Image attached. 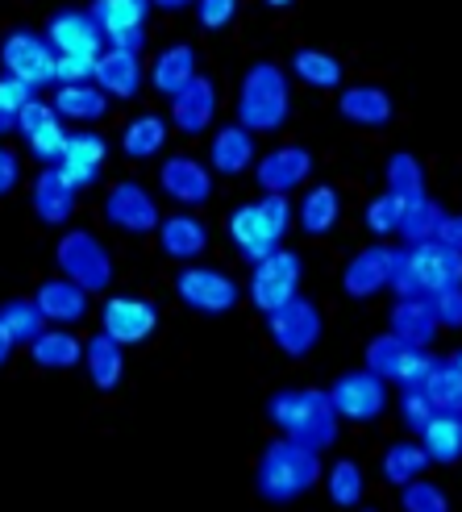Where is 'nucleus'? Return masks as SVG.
<instances>
[{
    "label": "nucleus",
    "instance_id": "obj_32",
    "mask_svg": "<svg viewBox=\"0 0 462 512\" xmlns=\"http://www.w3.org/2000/svg\"><path fill=\"white\" fill-rule=\"evenodd\" d=\"M84 363H88V375H92V388H100V392H113L121 383V375H125L121 342H113L105 329H100L92 342H84Z\"/></svg>",
    "mask_w": 462,
    "mask_h": 512
},
{
    "label": "nucleus",
    "instance_id": "obj_54",
    "mask_svg": "<svg viewBox=\"0 0 462 512\" xmlns=\"http://www.w3.org/2000/svg\"><path fill=\"white\" fill-rule=\"evenodd\" d=\"M21 179V159L13 155L9 146H0V196H9Z\"/></svg>",
    "mask_w": 462,
    "mask_h": 512
},
{
    "label": "nucleus",
    "instance_id": "obj_20",
    "mask_svg": "<svg viewBox=\"0 0 462 512\" xmlns=\"http://www.w3.org/2000/svg\"><path fill=\"white\" fill-rule=\"evenodd\" d=\"M154 234H159L163 254H167V259H175V263H192V259H200V254H204V246H209V225H204L200 217H192V213L159 217Z\"/></svg>",
    "mask_w": 462,
    "mask_h": 512
},
{
    "label": "nucleus",
    "instance_id": "obj_12",
    "mask_svg": "<svg viewBox=\"0 0 462 512\" xmlns=\"http://www.w3.org/2000/svg\"><path fill=\"white\" fill-rule=\"evenodd\" d=\"M105 221L121 234H154V225H159V204L154 196L134 184V179H121L117 188H109L105 196Z\"/></svg>",
    "mask_w": 462,
    "mask_h": 512
},
{
    "label": "nucleus",
    "instance_id": "obj_6",
    "mask_svg": "<svg viewBox=\"0 0 462 512\" xmlns=\"http://www.w3.org/2000/svg\"><path fill=\"white\" fill-rule=\"evenodd\" d=\"M300 279H304L300 254L275 246L267 259L254 263V275H250V300H254V309H259V313L279 309V304L292 300L300 292Z\"/></svg>",
    "mask_w": 462,
    "mask_h": 512
},
{
    "label": "nucleus",
    "instance_id": "obj_36",
    "mask_svg": "<svg viewBox=\"0 0 462 512\" xmlns=\"http://www.w3.org/2000/svg\"><path fill=\"white\" fill-rule=\"evenodd\" d=\"M292 71L300 75V80L308 88H321V92H333V88H342V63L325 55V50H296L292 55Z\"/></svg>",
    "mask_w": 462,
    "mask_h": 512
},
{
    "label": "nucleus",
    "instance_id": "obj_16",
    "mask_svg": "<svg viewBox=\"0 0 462 512\" xmlns=\"http://www.w3.org/2000/svg\"><path fill=\"white\" fill-rule=\"evenodd\" d=\"M142 59L134 55V50H100L96 55V67H92V84L105 92L109 100H134L142 92Z\"/></svg>",
    "mask_w": 462,
    "mask_h": 512
},
{
    "label": "nucleus",
    "instance_id": "obj_42",
    "mask_svg": "<svg viewBox=\"0 0 462 512\" xmlns=\"http://www.w3.org/2000/svg\"><path fill=\"white\" fill-rule=\"evenodd\" d=\"M404 350H408V346H404L396 334H379V338H371V342H367V371L379 375L383 383H392L396 371H400Z\"/></svg>",
    "mask_w": 462,
    "mask_h": 512
},
{
    "label": "nucleus",
    "instance_id": "obj_9",
    "mask_svg": "<svg viewBox=\"0 0 462 512\" xmlns=\"http://www.w3.org/2000/svg\"><path fill=\"white\" fill-rule=\"evenodd\" d=\"M0 67L9 75H17L21 84H30L34 92L55 84V50H50V42L34 30L5 34V42H0Z\"/></svg>",
    "mask_w": 462,
    "mask_h": 512
},
{
    "label": "nucleus",
    "instance_id": "obj_24",
    "mask_svg": "<svg viewBox=\"0 0 462 512\" xmlns=\"http://www.w3.org/2000/svg\"><path fill=\"white\" fill-rule=\"evenodd\" d=\"M388 334H396L404 346H429L433 338H438V313H433V300H425V296L396 300V309L388 317Z\"/></svg>",
    "mask_w": 462,
    "mask_h": 512
},
{
    "label": "nucleus",
    "instance_id": "obj_53",
    "mask_svg": "<svg viewBox=\"0 0 462 512\" xmlns=\"http://www.w3.org/2000/svg\"><path fill=\"white\" fill-rule=\"evenodd\" d=\"M433 313H438V325L458 329V321H462V296H458V284H454V288H442L438 296H433Z\"/></svg>",
    "mask_w": 462,
    "mask_h": 512
},
{
    "label": "nucleus",
    "instance_id": "obj_33",
    "mask_svg": "<svg viewBox=\"0 0 462 512\" xmlns=\"http://www.w3.org/2000/svg\"><path fill=\"white\" fill-rule=\"evenodd\" d=\"M192 75H196V50L184 46V42H175V46L163 50L159 59H154V67H150V84L171 100L179 88L192 80Z\"/></svg>",
    "mask_w": 462,
    "mask_h": 512
},
{
    "label": "nucleus",
    "instance_id": "obj_25",
    "mask_svg": "<svg viewBox=\"0 0 462 512\" xmlns=\"http://www.w3.org/2000/svg\"><path fill=\"white\" fill-rule=\"evenodd\" d=\"M229 238H234V246L242 250L246 263L267 259V254L279 246V238L271 234L263 213H259V204H238V209L229 213Z\"/></svg>",
    "mask_w": 462,
    "mask_h": 512
},
{
    "label": "nucleus",
    "instance_id": "obj_28",
    "mask_svg": "<svg viewBox=\"0 0 462 512\" xmlns=\"http://www.w3.org/2000/svg\"><path fill=\"white\" fill-rule=\"evenodd\" d=\"M209 163L217 175H242L254 163V134L242 125H221L209 146Z\"/></svg>",
    "mask_w": 462,
    "mask_h": 512
},
{
    "label": "nucleus",
    "instance_id": "obj_57",
    "mask_svg": "<svg viewBox=\"0 0 462 512\" xmlns=\"http://www.w3.org/2000/svg\"><path fill=\"white\" fill-rule=\"evenodd\" d=\"M150 5H159V9L175 13V9H188V5H196V0H150Z\"/></svg>",
    "mask_w": 462,
    "mask_h": 512
},
{
    "label": "nucleus",
    "instance_id": "obj_48",
    "mask_svg": "<svg viewBox=\"0 0 462 512\" xmlns=\"http://www.w3.org/2000/svg\"><path fill=\"white\" fill-rule=\"evenodd\" d=\"M429 367H433L429 346H408V350H404V358H400V371H396V379H392V383H400V388H421V379L429 375Z\"/></svg>",
    "mask_w": 462,
    "mask_h": 512
},
{
    "label": "nucleus",
    "instance_id": "obj_11",
    "mask_svg": "<svg viewBox=\"0 0 462 512\" xmlns=\"http://www.w3.org/2000/svg\"><path fill=\"white\" fill-rule=\"evenodd\" d=\"M175 292L192 313L204 317H221L238 304V284L217 267H184L175 279Z\"/></svg>",
    "mask_w": 462,
    "mask_h": 512
},
{
    "label": "nucleus",
    "instance_id": "obj_41",
    "mask_svg": "<svg viewBox=\"0 0 462 512\" xmlns=\"http://www.w3.org/2000/svg\"><path fill=\"white\" fill-rule=\"evenodd\" d=\"M325 475V488H329V500L338 508H354L358 500H363V467L354 463V458H338Z\"/></svg>",
    "mask_w": 462,
    "mask_h": 512
},
{
    "label": "nucleus",
    "instance_id": "obj_2",
    "mask_svg": "<svg viewBox=\"0 0 462 512\" xmlns=\"http://www.w3.org/2000/svg\"><path fill=\"white\" fill-rule=\"evenodd\" d=\"M267 417L279 425V433L308 450H329L338 442V425L342 417L333 413V404L317 388H284L267 400Z\"/></svg>",
    "mask_w": 462,
    "mask_h": 512
},
{
    "label": "nucleus",
    "instance_id": "obj_17",
    "mask_svg": "<svg viewBox=\"0 0 462 512\" xmlns=\"http://www.w3.org/2000/svg\"><path fill=\"white\" fill-rule=\"evenodd\" d=\"M217 117V88L209 75H192V80L171 96V121L179 134H204Z\"/></svg>",
    "mask_w": 462,
    "mask_h": 512
},
{
    "label": "nucleus",
    "instance_id": "obj_34",
    "mask_svg": "<svg viewBox=\"0 0 462 512\" xmlns=\"http://www.w3.org/2000/svg\"><path fill=\"white\" fill-rule=\"evenodd\" d=\"M50 109H55L59 117H71V121H100L109 113V96L96 84H63L55 92V105Z\"/></svg>",
    "mask_w": 462,
    "mask_h": 512
},
{
    "label": "nucleus",
    "instance_id": "obj_44",
    "mask_svg": "<svg viewBox=\"0 0 462 512\" xmlns=\"http://www.w3.org/2000/svg\"><path fill=\"white\" fill-rule=\"evenodd\" d=\"M30 155L38 159V163H46V167H55L59 159H63V146H67V130H63V121L55 117V121H46L42 130H34L30 138Z\"/></svg>",
    "mask_w": 462,
    "mask_h": 512
},
{
    "label": "nucleus",
    "instance_id": "obj_43",
    "mask_svg": "<svg viewBox=\"0 0 462 512\" xmlns=\"http://www.w3.org/2000/svg\"><path fill=\"white\" fill-rule=\"evenodd\" d=\"M446 492L438 488V483H429V479H408L400 483V508L404 512H446Z\"/></svg>",
    "mask_w": 462,
    "mask_h": 512
},
{
    "label": "nucleus",
    "instance_id": "obj_52",
    "mask_svg": "<svg viewBox=\"0 0 462 512\" xmlns=\"http://www.w3.org/2000/svg\"><path fill=\"white\" fill-rule=\"evenodd\" d=\"M55 117H59L55 109L42 105L38 96H30V100H25V105H21V113H17V130H21L25 138H30L34 130H42V125H46V121H55Z\"/></svg>",
    "mask_w": 462,
    "mask_h": 512
},
{
    "label": "nucleus",
    "instance_id": "obj_7",
    "mask_svg": "<svg viewBox=\"0 0 462 512\" xmlns=\"http://www.w3.org/2000/svg\"><path fill=\"white\" fill-rule=\"evenodd\" d=\"M267 329H271V342L288 358H304L321 342V309L296 292L292 300H284L279 309L267 313Z\"/></svg>",
    "mask_w": 462,
    "mask_h": 512
},
{
    "label": "nucleus",
    "instance_id": "obj_40",
    "mask_svg": "<svg viewBox=\"0 0 462 512\" xmlns=\"http://www.w3.org/2000/svg\"><path fill=\"white\" fill-rule=\"evenodd\" d=\"M425 467H429V454L421 450V442H392L388 454H383V479H388L392 488L425 475Z\"/></svg>",
    "mask_w": 462,
    "mask_h": 512
},
{
    "label": "nucleus",
    "instance_id": "obj_58",
    "mask_svg": "<svg viewBox=\"0 0 462 512\" xmlns=\"http://www.w3.org/2000/svg\"><path fill=\"white\" fill-rule=\"evenodd\" d=\"M263 5H271V9H284V5H292V0H263Z\"/></svg>",
    "mask_w": 462,
    "mask_h": 512
},
{
    "label": "nucleus",
    "instance_id": "obj_50",
    "mask_svg": "<svg viewBox=\"0 0 462 512\" xmlns=\"http://www.w3.org/2000/svg\"><path fill=\"white\" fill-rule=\"evenodd\" d=\"M96 55H55V84H92Z\"/></svg>",
    "mask_w": 462,
    "mask_h": 512
},
{
    "label": "nucleus",
    "instance_id": "obj_29",
    "mask_svg": "<svg viewBox=\"0 0 462 512\" xmlns=\"http://www.w3.org/2000/svg\"><path fill=\"white\" fill-rule=\"evenodd\" d=\"M30 358L38 367H46V371H67V367H75L84 358V342L75 338L67 325L42 329V334L30 342Z\"/></svg>",
    "mask_w": 462,
    "mask_h": 512
},
{
    "label": "nucleus",
    "instance_id": "obj_1",
    "mask_svg": "<svg viewBox=\"0 0 462 512\" xmlns=\"http://www.w3.org/2000/svg\"><path fill=\"white\" fill-rule=\"evenodd\" d=\"M462 275L458 250L442 246V242H413V246H396L388 259V288L396 292V300L404 296H425L433 300L442 288H454Z\"/></svg>",
    "mask_w": 462,
    "mask_h": 512
},
{
    "label": "nucleus",
    "instance_id": "obj_47",
    "mask_svg": "<svg viewBox=\"0 0 462 512\" xmlns=\"http://www.w3.org/2000/svg\"><path fill=\"white\" fill-rule=\"evenodd\" d=\"M433 413H438V408L429 404V396L421 388H400V421L408 433H421L433 421Z\"/></svg>",
    "mask_w": 462,
    "mask_h": 512
},
{
    "label": "nucleus",
    "instance_id": "obj_8",
    "mask_svg": "<svg viewBox=\"0 0 462 512\" xmlns=\"http://www.w3.org/2000/svg\"><path fill=\"white\" fill-rule=\"evenodd\" d=\"M325 396H329L333 413H338L342 421L371 425V421L383 417V408H388V383L363 367V371H346Z\"/></svg>",
    "mask_w": 462,
    "mask_h": 512
},
{
    "label": "nucleus",
    "instance_id": "obj_56",
    "mask_svg": "<svg viewBox=\"0 0 462 512\" xmlns=\"http://www.w3.org/2000/svg\"><path fill=\"white\" fill-rule=\"evenodd\" d=\"M13 346H17V342H13L9 334H5V329H0V367H5L9 358H13Z\"/></svg>",
    "mask_w": 462,
    "mask_h": 512
},
{
    "label": "nucleus",
    "instance_id": "obj_14",
    "mask_svg": "<svg viewBox=\"0 0 462 512\" xmlns=\"http://www.w3.org/2000/svg\"><path fill=\"white\" fill-rule=\"evenodd\" d=\"M159 325V313H154L150 300H138V296H113L105 300V313H100V329L121 342V346H138L154 334Z\"/></svg>",
    "mask_w": 462,
    "mask_h": 512
},
{
    "label": "nucleus",
    "instance_id": "obj_21",
    "mask_svg": "<svg viewBox=\"0 0 462 512\" xmlns=\"http://www.w3.org/2000/svg\"><path fill=\"white\" fill-rule=\"evenodd\" d=\"M388 259H392V246H367L358 250L354 259L342 271V288L350 300H371L375 292L388 288Z\"/></svg>",
    "mask_w": 462,
    "mask_h": 512
},
{
    "label": "nucleus",
    "instance_id": "obj_10",
    "mask_svg": "<svg viewBox=\"0 0 462 512\" xmlns=\"http://www.w3.org/2000/svg\"><path fill=\"white\" fill-rule=\"evenodd\" d=\"M92 21L96 30L105 34L109 46L117 50H134L142 55L146 46V13H150V0H92Z\"/></svg>",
    "mask_w": 462,
    "mask_h": 512
},
{
    "label": "nucleus",
    "instance_id": "obj_19",
    "mask_svg": "<svg viewBox=\"0 0 462 512\" xmlns=\"http://www.w3.org/2000/svg\"><path fill=\"white\" fill-rule=\"evenodd\" d=\"M159 188L175 200V204H204L213 196V171L188 159V155H171L163 167H159Z\"/></svg>",
    "mask_w": 462,
    "mask_h": 512
},
{
    "label": "nucleus",
    "instance_id": "obj_31",
    "mask_svg": "<svg viewBox=\"0 0 462 512\" xmlns=\"http://www.w3.org/2000/svg\"><path fill=\"white\" fill-rule=\"evenodd\" d=\"M342 217V196L338 188H329V184H317V188H308L304 200H300V209H296V221L308 238H321L329 234L333 225H338Z\"/></svg>",
    "mask_w": 462,
    "mask_h": 512
},
{
    "label": "nucleus",
    "instance_id": "obj_13",
    "mask_svg": "<svg viewBox=\"0 0 462 512\" xmlns=\"http://www.w3.org/2000/svg\"><path fill=\"white\" fill-rule=\"evenodd\" d=\"M42 38L50 42L55 55H100V50H105V34L96 30V21H92L88 9H59V13H50Z\"/></svg>",
    "mask_w": 462,
    "mask_h": 512
},
{
    "label": "nucleus",
    "instance_id": "obj_39",
    "mask_svg": "<svg viewBox=\"0 0 462 512\" xmlns=\"http://www.w3.org/2000/svg\"><path fill=\"white\" fill-rule=\"evenodd\" d=\"M0 329H5V334L21 346H30L42 329H46V317L38 313V304L34 300H5L0 304Z\"/></svg>",
    "mask_w": 462,
    "mask_h": 512
},
{
    "label": "nucleus",
    "instance_id": "obj_18",
    "mask_svg": "<svg viewBox=\"0 0 462 512\" xmlns=\"http://www.w3.org/2000/svg\"><path fill=\"white\" fill-rule=\"evenodd\" d=\"M308 175H313V155H308L304 146H279V150H271V155H263L259 167H254L259 188L263 192H279V196H288L292 188H300Z\"/></svg>",
    "mask_w": 462,
    "mask_h": 512
},
{
    "label": "nucleus",
    "instance_id": "obj_23",
    "mask_svg": "<svg viewBox=\"0 0 462 512\" xmlns=\"http://www.w3.org/2000/svg\"><path fill=\"white\" fill-rule=\"evenodd\" d=\"M338 113L350 125H358V130H383V125H392V96L375 84H354V88H342Z\"/></svg>",
    "mask_w": 462,
    "mask_h": 512
},
{
    "label": "nucleus",
    "instance_id": "obj_51",
    "mask_svg": "<svg viewBox=\"0 0 462 512\" xmlns=\"http://www.w3.org/2000/svg\"><path fill=\"white\" fill-rule=\"evenodd\" d=\"M234 17H238V0H196L200 30H225Z\"/></svg>",
    "mask_w": 462,
    "mask_h": 512
},
{
    "label": "nucleus",
    "instance_id": "obj_45",
    "mask_svg": "<svg viewBox=\"0 0 462 512\" xmlns=\"http://www.w3.org/2000/svg\"><path fill=\"white\" fill-rule=\"evenodd\" d=\"M34 96V88L30 84H21L17 75H0V134H9V130H17V113H21V105Z\"/></svg>",
    "mask_w": 462,
    "mask_h": 512
},
{
    "label": "nucleus",
    "instance_id": "obj_37",
    "mask_svg": "<svg viewBox=\"0 0 462 512\" xmlns=\"http://www.w3.org/2000/svg\"><path fill=\"white\" fill-rule=\"evenodd\" d=\"M442 213H446V209H442L438 200H429V196L408 200V204H404V213H400L396 234L404 238V246L429 242V238H433V229H438V221H442Z\"/></svg>",
    "mask_w": 462,
    "mask_h": 512
},
{
    "label": "nucleus",
    "instance_id": "obj_22",
    "mask_svg": "<svg viewBox=\"0 0 462 512\" xmlns=\"http://www.w3.org/2000/svg\"><path fill=\"white\" fill-rule=\"evenodd\" d=\"M34 304H38V313L50 321V325H80L84 317H88V292L80 288V284H71V279L63 275V279H46V284L38 288V296H34Z\"/></svg>",
    "mask_w": 462,
    "mask_h": 512
},
{
    "label": "nucleus",
    "instance_id": "obj_55",
    "mask_svg": "<svg viewBox=\"0 0 462 512\" xmlns=\"http://www.w3.org/2000/svg\"><path fill=\"white\" fill-rule=\"evenodd\" d=\"M458 238H462V221H458L454 213H442V221H438V229H433V242H442V246H450V250H458Z\"/></svg>",
    "mask_w": 462,
    "mask_h": 512
},
{
    "label": "nucleus",
    "instance_id": "obj_49",
    "mask_svg": "<svg viewBox=\"0 0 462 512\" xmlns=\"http://www.w3.org/2000/svg\"><path fill=\"white\" fill-rule=\"evenodd\" d=\"M259 204V213H263V221H267V229L271 234L284 242V234H288V225H292V204H288V196H279V192H263V200H254Z\"/></svg>",
    "mask_w": 462,
    "mask_h": 512
},
{
    "label": "nucleus",
    "instance_id": "obj_27",
    "mask_svg": "<svg viewBox=\"0 0 462 512\" xmlns=\"http://www.w3.org/2000/svg\"><path fill=\"white\" fill-rule=\"evenodd\" d=\"M421 392L429 396V404L438 408V413H458L462 408V358H458V350L446 358H433L429 375L421 379Z\"/></svg>",
    "mask_w": 462,
    "mask_h": 512
},
{
    "label": "nucleus",
    "instance_id": "obj_3",
    "mask_svg": "<svg viewBox=\"0 0 462 512\" xmlns=\"http://www.w3.org/2000/svg\"><path fill=\"white\" fill-rule=\"evenodd\" d=\"M321 450H308L292 438H279L263 450L259 458V496L271 500V504H292L300 496H308L321 483Z\"/></svg>",
    "mask_w": 462,
    "mask_h": 512
},
{
    "label": "nucleus",
    "instance_id": "obj_38",
    "mask_svg": "<svg viewBox=\"0 0 462 512\" xmlns=\"http://www.w3.org/2000/svg\"><path fill=\"white\" fill-rule=\"evenodd\" d=\"M383 179H388V192L400 196V200H417L425 196V167L417 155H408V150H396L383 167Z\"/></svg>",
    "mask_w": 462,
    "mask_h": 512
},
{
    "label": "nucleus",
    "instance_id": "obj_5",
    "mask_svg": "<svg viewBox=\"0 0 462 512\" xmlns=\"http://www.w3.org/2000/svg\"><path fill=\"white\" fill-rule=\"evenodd\" d=\"M59 271L71 279V284H80L88 296L92 292H105L113 284V254L105 250L92 229H71V234L59 238Z\"/></svg>",
    "mask_w": 462,
    "mask_h": 512
},
{
    "label": "nucleus",
    "instance_id": "obj_30",
    "mask_svg": "<svg viewBox=\"0 0 462 512\" xmlns=\"http://www.w3.org/2000/svg\"><path fill=\"white\" fill-rule=\"evenodd\" d=\"M421 438V450L429 454V463H458L462 458V417L458 413H433V421L417 433Z\"/></svg>",
    "mask_w": 462,
    "mask_h": 512
},
{
    "label": "nucleus",
    "instance_id": "obj_4",
    "mask_svg": "<svg viewBox=\"0 0 462 512\" xmlns=\"http://www.w3.org/2000/svg\"><path fill=\"white\" fill-rule=\"evenodd\" d=\"M292 113L288 75L275 63H254L242 75L238 88V125L250 134H275Z\"/></svg>",
    "mask_w": 462,
    "mask_h": 512
},
{
    "label": "nucleus",
    "instance_id": "obj_26",
    "mask_svg": "<svg viewBox=\"0 0 462 512\" xmlns=\"http://www.w3.org/2000/svg\"><path fill=\"white\" fill-rule=\"evenodd\" d=\"M30 204H34V213H38L42 225H67L71 213H75V188L59 175V167H46L34 179Z\"/></svg>",
    "mask_w": 462,
    "mask_h": 512
},
{
    "label": "nucleus",
    "instance_id": "obj_46",
    "mask_svg": "<svg viewBox=\"0 0 462 512\" xmlns=\"http://www.w3.org/2000/svg\"><path fill=\"white\" fill-rule=\"evenodd\" d=\"M404 204H408V200H400V196H392V192L375 196V200L367 204V213H363V225L371 229V234H396Z\"/></svg>",
    "mask_w": 462,
    "mask_h": 512
},
{
    "label": "nucleus",
    "instance_id": "obj_15",
    "mask_svg": "<svg viewBox=\"0 0 462 512\" xmlns=\"http://www.w3.org/2000/svg\"><path fill=\"white\" fill-rule=\"evenodd\" d=\"M109 163V142L100 138V134H67V146H63V159L55 163L59 175L67 179V184L80 192V188H92L100 171H105Z\"/></svg>",
    "mask_w": 462,
    "mask_h": 512
},
{
    "label": "nucleus",
    "instance_id": "obj_35",
    "mask_svg": "<svg viewBox=\"0 0 462 512\" xmlns=\"http://www.w3.org/2000/svg\"><path fill=\"white\" fill-rule=\"evenodd\" d=\"M163 142H167V121L163 117H154V113H146V117H134L130 125H125V134H121V150L130 159H154L163 150Z\"/></svg>",
    "mask_w": 462,
    "mask_h": 512
}]
</instances>
